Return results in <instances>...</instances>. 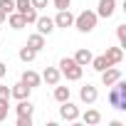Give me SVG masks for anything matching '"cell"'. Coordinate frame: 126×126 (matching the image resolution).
Segmentation results:
<instances>
[{"mask_svg":"<svg viewBox=\"0 0 126 126\" xmlns=\"http://www.w3.org/2000/svg\"><path fill=\"white\" fill-rule=\"evenodd\" d=\"M30 49H35V52H40V49H45V35H40V32H35V35H30L27 37V42H25Z\"/></svg>","mask_w":126,"mask_h":126,"instance_id":"obj_15","label":"cell"},{"mask_svg":"<svg viewBox=\"0 0 126 126\" xmlns=\"http://www.w3.org/2000/svg\"><path fill=\"white\" fill-rule=\"evenodd\" d=\"M40 77H42V82H47L49 87L59 84V79H62V74H59V69H57V67H45V72H42Z\"/></svg>","mask_w":126,"mask_h":126,"instance_id":"obj_11","label":"cell"},{"mask_svg":"<svg viewBox=\"0 0 126 126\" xmlns=\"http://www.w3.org/2000/svg\"><path fill=\"white\" fill-rule=\"evenodd\" d=\"M92 57H94V54H92L87 47H82V49H77V54H74V62H77L79 67H87L89 62H92Z\"/></svg>","mask_w":126,"mask_h":126,"instance_id":"obj_18","label":"cell"},{"mask_svg":"<svg viewBox=\"0 0 126 126\" xmlns=\"http://www.w3.org/2000/svg\"><path fill=\"white\" fill-rule=\"evenodd\" d=\"M101 74V84L104 87H111L114 82H119L121 79V69H116V64H111V67H106L104 72H99Z\"/></svg>","mask_w":126,"mask_h":126,"instance_id":"obj_5","label":"cell"},{"mask_svg":"<svg viewBox=\"0 0 126 126\" xmlns=\"http://www.w3.org/2000/svg\"><path fill=\"white\" fill-rule=\"evenodd\" d=\"M5 20H8V15H5V13H3V10H0V25H3V22H5Z\"/></svg>","mask_w":126,"mask_h":126,"instance_id":"obj_32","label":"cell"},{"mask_svg":"<svg viewBox=\"0 0 126 126\" xmlns=\"http://www.w3.org/2000/svg\"><path fill=\"white\" fill-rule=\"evenodd\" d=\"M15 114L17 116H32L35 114V106L30 104V99H20L17 106H15Z\"/></svg>","mask_w":126,"mask_h":126,"instance_id":"obj_16","label":"cell"},{"mask_svg":"<svg viewBox=\"0 0 126 126\" xmlns=\"http://www.w3.org/2000/svg\"><path fill=\"white\" fill-rule=\"evenodd\" d=\"M8 111H10V99H0V121L8 119Z\"/></svg>","mask_w":126,"mask_h":126,"instance_id":"obj_24","label":"cell"},{"mask_svg":"<svg viewBox=\"0 0 126 126\" xmlns=\"http://www.w3.org/2000/svg\"><path fill=\"white\" fill-rule=\"evenodd\" d=\"M0 10H3L5 15H10L15 10V0H0Z\"/></svg>","mask_w":126,"mask_h":126,"instance_id":"obj_25","label":"cell"},{"mask_svg":"<svg viewBox=\"0 0 126 126\" xmlns=\"http://www.w3.org/2000/svg\"><path fill=\"white\" fill-rule=\"evenodd\" d=\"M17 57H20V59L25 62V64H30V62H35V57H37V52H35V49H30V47L25 45V47H20V52H17Z\"/></svg>","mask_w":126,"mask_h":126,"instance_id":"obj_19","label":"cell"},{"mask_svg":"<svg viewBox=\"0 0 126 126\" xmlns=\"http://www.w3.org/2000/svg\"><path fill=\"white\" fill-rule=\"evenodd\" d=\"M59 119H64V121H77V119H79V106L72 104L69 99L62 101V106H59Z\"/></svg>","mask_w":126,"mask_h":126,"instance_id":"obj_4","label":"cell"},{"mask_svg":"<svg viewBox=\"0 0 126 126\" xmlns=\"http://www.w3.org/2000/svg\"><path fill=\"white\" fill-rule=\"evenodd\" d=\"M109 104H111L114 109L126 111V82H124V77H121L119 82H114V84H111V92H109Z\"/></svg>","mask_w":126,"mask_h":126,"instance_id":"obj_2","label":"cell"},{"mask_svg":"<svg viewBox=\"0 0 126 126\" xmlns=\"http://www.w3.org/2000/svg\"><path fill=\"white\" fill-rule=\"evenodd\" d=\"M30 94H32V87H27L25 82H17V84H13L10 87V99H30Z\"/></svg>","mask_w":126,"mask_h":126,"instance_id":"obj_6","label":"cell"},{"mask_svg":"<svg viewBox=\"0 0 126 126\" xmlns=\"http://www.w3.org/2000/svg\"><path fill=\"white\" fill-rule=\"evenodd\" d=\"M35 25H37V32H40V35H52V32H54V20L47 17V15H42V17L37 15Z\"/></svg>","mask_w":126,"mask_h":126,"instance_id":"obj_9","label":"cell"},{"mask_svg":"<svg viewBox=\"0 0 126 126\" xmlns=\"http://www.w3.org/2000/svg\"><path fill=\"white\" fill-rule=\"evenodd\" d=\"M35 20H37V10L32 8V10H30V13L25 15V22H27V25H35Z\"/></svg>","mask_w":126,"mask_h":126,"instance_id":"obj_27","label":"cell"},{"mask_svg":"<svg viewBox=\"0 0 126 126\" xmlns=\"http://www.w3.org/2000/svg\"><path fill=\"white\" fill-rule=\"evenodd\" d=\"M0 99H10V87L0 84Z\"/></svg>","mask_w":126,"mask_h":126,"instance_id":"obj_30","label":"cell"},{"mask_svg":"<svg viewBox=\"0 0 126 126\" xmlns=\"http://www.w3.org/2000/svg\"><path fill=\"white\" fill-rule=\"evenodd\" d=\"M30 3H32V8H35V10H45L49 0H30Z\"/></svg>","mask_w":126,"mask_h":126,"instance_id":"obj_28","label":"cell"},{"mask_svg":"<svg viewBox=\"0 0 126 126\" xmlns=\"http://www.w3.org/2000/svg\"><path fill=\"white\" fill-rule=\"evenodd\" d=\"M116 13V0H99V8H96V17H111Z\"/></svg>","mask_w":126,"mask_h":126,"instance_id":"obj_8","label":"cell"},{"mask_svg":"<svg viewBox=\"0 0 126 126\" xmlns=\"http://www.w3.org/2000/svg\"><path fill=\"white\" fill-rule=\"evenodd\" d=\"M15 10H17L20 15H27V13L32 10V3H30V0H15Z\"/></svg>","mask_w":126,"mask_h":126,"instance_id":"obj_22","label":"cell"},{"mask_svg":"<svg viewBox=\"0 0 126 126\" xmlns=\"http://www.w3.org/2000/svg\"><path fill=\"white\" fill-rule=\"evenodd\" d=\"M79 99L84 101V104H94L96 99H99V92H96V87H92V84H84L82 89H79Z\"/></svg>","mask_w":126,"mask_h":126,"instance_id":"obj_10","label":"cell"},{"mask_svg":"<svg viewBox=\"0 0 126 126\" xmlns=\"http://www.w3.org/2000/svg\"><path fill=\"white\" fill-rule=\"evenodd\" d=\"M69 99V87H59V84H54V101H67Z\"/></svg>","mask_w":126,"mask_h":126,"instance_id":"obj_21","label":"cell"},{"mask_svg":"<svg viewBox=\"0 0 126 126\" xmlns=\"http://www.w3.org/2000/svg\"><path fill=\"white\" fill-rule=\"evenodd\" d=\"M52 5H54L57 10H69V5H72V0H52Z\"/></svg>","mask_w":126,"mask_h":126,"instance_id":"obj_26","label":"cell"},{"mask_svg":"<svg viewBox=\"0 0 126 126\" xmlns=\"http://www.w3.org/2000/svg\"><path fill=\"white\" fill-rule=\"evenodd\" d=\"M20 82H25L27 87H32V89H37L40 84H42V77L35 72V69H25L22 72V77H20Z\"/></svg>","mask_w":126,"mask_h":126,"instance_id":"obj_12","label":"cell"},{"mask_svg":"<svg viewBox=\"0 0 126 126\" xmlns=\"http://www.w3.org/2000/svg\"><path fill=\"white\" fill-rule=\"evenodd\" d=\"M82 121H84L87 126H96V124L101 121V114H99L96 109H87V111L82 114Z\"/></svg>","mask_w":126,"mask_h":126,"instance_id":"obj_17","label":"cell"},{"mask_svg":"<svg viewBox=\"0 0 126 126\" xmlns=\"http://www.w3.org/2000/svg\"><path fill=\"white\" fill-rule=\"evenodd\" d=\"M116 40H119V47H126V25L116 27Z\"/></svg>","mask_w":126,"mask_h":126,"instance_id":"obj_23","label":"cell"},{"mask_svg":"<svg viewBox=\"0 0 126 126\" xmlns=\"http://www.w3.org/2000/svg\"><path fill=\"white\" fill-rule=\"evenodd\" d=\"M89 64H92L96 72H104L106 67H111V64H109V59H106L104 54H99V57H92V62H89Z\"/></svg>","mask_w":126,"mask_h":126,"instance_id":"obj_20","label":"cell"},{"mask_svg":"<svg viewBox=\"0 0 126 126\" xmlns=\"http://www.w3.org/2000/svg\"><path fill=\"white\" fill-rule=\"evenodd\" d=\"M104 57L109 59V64H121V59H124V47H106Z\"/></svg>","mask_w":126,"mask_h":126,"instance_id":"obj_13","label":"cell"},{"mask_svg":"<svg viewBox=\"0 0 126 126\" xmlns=\"http://www.w3.org/2000/svg\"><path fill=\"white\" fill-rule=\"evenodd\" d=\"M52 20H54V27H72L74 25V15L69 10H57V15Z\"/></svg>","mask_w":126,"mask_h":126,"instance_id":"obj_7","label":"cell"},{"mask_svg":"<svg viewBox=\"0 0 126 126\" xmlns=\"http://www.w3.org/2000/svg\"><path fill=\"white\" fill-rule=\"evenodd\" d=\"M17 126H32V116H17Z\"/></svg>","mask_w":126,"mask_h":126,"instance_id":"obj_29","label":"cell"},{"mask_svg":"<svg viewBox=\"0 0 126 126\" xmlns=\"http://www.w3.org/2000/svg\"><path fill=\"white\" fill-rule=\"evenodd\" d=\"M13 30H22V27H27V22H25V15H20L17 10H13L10 15H8V20H5Z\"/></svg>","mask_w":126,"mask_h":126,"instance_id":"obj_14","label":"cell"},{"mask_svg":"<svg viewBox=\"0 0 126 126\" xmlns=\"http://www.w3.org/2000/svg\"><path fill=\"white\" fill-rule=\"evenodd\" d=\"M96 22H99V17H96L94 10H82V13L74 17V25H72V27H77L79 32H92V30L96 27Z\"/></svg>","mask_w":126,"mask_h":126,"instance_id":"obj_3","label":"cell"},{"mask_svg":"<svg viewBox=\"0 0 126 126\" xmlns=\"http://www.w3.org/2000/svg\"><path fill=\"white\" fill-rule=\"evenodd\" d=\"M5 74H8V67H5V64H3V62H0V79H3V77H5Z\"/></svg>","mask_w":126,"mask_h":126,"instance_id":"obj_31","label":"cell"},{"mask_svg":"<svg viewBox=\"0 0 126 126\" xmlns=\"http://www.w3.org/2000/svg\"><path fill=\"white\" fill-rule=\"evenodd\" d=\"M57 69H59V74L64 77L67 82H79V79H82V74H84V67H79V64H77L74 57H62Z\"/></svg>","mask_w":126,"mask_h":126,"instance_id":"obj_1","label":"cell"}]
</instances>
